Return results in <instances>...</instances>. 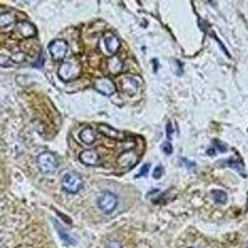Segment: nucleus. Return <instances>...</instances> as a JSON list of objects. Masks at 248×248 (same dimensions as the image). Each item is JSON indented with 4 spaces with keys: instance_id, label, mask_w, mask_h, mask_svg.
<instances>
[{
    "instance_id": "nucleus-1",
    "label": "nucleus",
    "mask_w": 248,
    "mask_h": 248,
    "mask_svg": "<svg viewBox=\"0 0 248 248\" xmlns=\"http://www.w3.org/2000/svg\"><path fill=\"white\" fill-rule=\"evenodd\" d=\"M59 77L63 82H70L76 79L81 74V65L76 59H71L68 61L62 62L59 67Z\"/></svg>"
},
{
    "instance_id": "nucleus-2",
    "label": "nucleus",
    "mask_w": 248,
    "mask_h": 248,
    "mask_svg": "<svg viewBox=\"0 0 248 248\" xmlns=\"http://www.w3.org/2000/svg\"><path fill=\"white\" fill-rule=\"evenodd\" d=\"M37 168L44 174H52L59 169V161L52 153H41L36 159Z\"/></svg>"
},
{
    "instance_id": "nucleus-3",
    "label": "nucleus",
    "mask_w": 248,
    "mask_h": 248,
    "mask_svg": "<svg viewBox=\"0 0 248 248\" xmlns=\"http://www.w3.org/2000/svg\"><path fill=\"white\" fill-rule=\"evenodd\" d=\"M62 189L68 194H77L83 187V180L76 172H67L61 181Z\"/></svg>"
},
{
    "instance_id": "nucleus-4",
    "label": "nucleus",
    "mask_w": 248,
    "mask_h": 248,
    "mask_svg": "<svg viewBox=\"0 0 248 248\" xmlns=\"http://www.w3.org/2000/svg\"><path fill=\"white\" fill-rule=\"evenodd\" d=\"M117 205H118V199H117L116 194H113L112 191H105L97 200V206L99 207V210L107 215L112 214L116 210Z\"/></svg>"
},
{
    "instance_id": "nucleus-5",
    "label": "nucleus",
    "mask_w": 248,
    "mask_h": 248,
    "mask_svg": "<svg viewBox=\"0 0 248 248\" xmlns=\"http://www.w3.org/2000/svg\"><path fill=\"white\" fill-rule=\"evenodd\" d=\"M94 88L103 96H112L117 91L114 82L109 77H99L94 81Z\"/></svg>"
},
{
    "instance_id": "nucleus-6",
    "label": "nucleus",
    "mask_w": 248,
    "mask_h": 248,
    "mask_svg": "<svg viewBox=\"0 0 248 248\" xmlns=\"http://www.w3.org/2000/svg\"><path fill=\"white\" fill-rule=\"evenodd\" d=\"M67 43H66L65 40L61 39L55 40V41H52V43L50 44V46H48L51 56H52L54 60H56V61H60V60H62L66 56V54H67Z\"/></svg>"
},
{
    "instance_id": "nucleus-7",
    "label": "nucleus",
    "mask_w": 248,
    "mask_h": 248,
    "mask_svg": "<svg viewBox=\"0 0 248 248\" xmlns=\"http://www.w3.org/2000/svg\"><path fill=\"white\" fill-rule=\"evenodd\" d=\"M15 32L19 36L29 39V37H34L36 35V28L31 23L24 20V21H19L16 24V26H15Z\"/></svg>"
},
{
    "instance_id": "nucleus-8",
    "label": "nucleus",
    "mask_w": 248,
    "mask_h": 248,
    "mask_svg": "<svg viewBox=\"0 0 248 248\" xmlns=\"http://www.w3.org/2000/svg\"><path fill=\"white\" fill-rule=\"evenodd\" d=\"M122 90L124 92L129 94V96H134L137 92H138V88H139V83H138V79L136 77H132V76H127L124 77L122 79Z\"/></svg>"
},
{
    "instance_id": "nucleus-9",
    "label": "nucleus",
    "mask_w": 248,
    "mask_h": 248,
    "mask_svg": "<svg viewBox=\"0 0 248 248\" xmlns=\"http://www.w3.org/2000/svg\"><path fill=\"white\" fill-rule=\"evenodd\" d=\"M79 161L85 165H90V167H93V165H97L101 161V158H99V154L96 152V150H85L79 154Z\"/></svg>"
},
{
    "instance_id": "nucleus-10",
    "label": "nucleus",
    "mask_w": 248,
    "mask_h": 248,
    "mask_svg": "<svg viewBox=\"0 0 248 248\" xmlns=\"http://www.w3.org/2000/svg\"><path fill=\"white\" fill-rule=\"evenodd\" d=\"M105 46L108 54L114 55L117 51L119 50L121 43H119V39L116 36V35L108 32V34L105 35Z\"/></svg>"
},
{
    "instance_id": "nucleus-11",
    "label": "nucleus",
    "mask_w": 248,
    "mask_h": 248,
    "mask_svg": "<svg viewBox=\"0 0 248 248\" xmlns=\"http://www.w3.org/2000/svg\"><path fill=\"white\" fill-rule=\"evenodd\" d=\"M98 130L102 134H105L106 137H108V138L116 139V140H123V139L125 138V136H124L123 133L114 129V128H112L110 125H107V124H99Z\"/></svg>"
},
{
    "instance_id": "nucleus-12",
    "label": "nucleus",
    "mask_w": 248,
    "mask_h": 248,
    "mask_svg": "<svg viewBox=\"0 0 248 248\" xmlns=\"http://www.w3.org/2000/svg\"><path fill=\"white\" fill-rule=\"evenodd\" d=\"M96 138H97L96 132H94V130H93L91 127H87V128H85V129H82L81 133H79V139L82 140V143L88 144V145H91V144L94 143Z\"/></svg>"
},
{
    "instance_id": "nucleus-13",
    "label": "nucleus",
    "mask_w": 248,
    "mask_h": 248,
    "mask_svg": "<svg viewBox=\"0 0 248 248\" xmlns=\"http://www.w3.org/2000/svg\"><path fill=\"white\" fill-rule=\"evenodd\" d=\"M108 71H109L110 74L117 75L119 74L122 70H123V62L121 61L118 56H112L109 60H108Z\"/></svg>"
},
{
    "instance_id": "nucleus-14",
    "label": "nucleus",
    "mask_w": 248,
    "mask_h": 248,
    "mask_svg": "<svg viewBox=\"0 0 248 248\" xmlns=\"http://www.w3.org/2000/svg\"><path fill=\"white\" fill-rule=\"evenodd\" d=\"M54 226H55V229H56V231L59 232L60 238H61V240L65 242V245H70L71 246V245H75V243H76L75 238H72V237L70 236V233L65 231V229H63L61 225H60V222H57V221H54Z\"/></svg>"
},
{
    "instance_id": "nucleus-15",
    "label": "nucleus",
    "mask_w": 248,
    "mask_h": 248,
    "mask_svg": "<svg viewBox=\"0 0 248 248\" xmlns=\"http://www.w3.org/2000/svg\"><path fill=\"white\" fill-rule=\"evenodd\" d=\"M16 21V16L13 13L5 12L0 14V28H8Z\"/></svg>"
},
{
    "instance_id": "nucleus-16",
    "label": "nucleus",
    "mask_w": 248,
    "mask_h": 248,
    "mask_svg": "<svg viewBox=\"0 0 248 248\" xmlns=\"http://www.w3.org/2000/svg\"><path fill=\"white\" fill-rule=\"evenodd\" d=\"M212 198L217 203H226L227 201V194L222 190H214L212 191Z\"/></svg>"
},
{
    "instance_id": "nucleus-17",
    "label": "nucleus",
    "mask_w": 248,
    "mask_h": 248,
    "mask_svg": "<svg viewBox=\"0 0 248 248\" xmlns=\"http://www.w3.org/2000/svg\"><path fill=\"white\" fill-rule=\"evenodd\" d=\"M13 65L12 59L9 56H5V55H0V66L3 67H9V66Z\"/></svg>"
},
{
    "instance_id": "nucleus-18",
    "label": "nucleus",
    "mask_w": 248,
    "mask_h": 248,
    "mask_svg": "<svg viewBox=\"0 0 248 248\" xmlns=\"http://www.w3.org/2000/svg\"><path fill=\"white\" fill-rule=\"evenodd\" d=\"M227 164H229V167H231V168H233V169L238 170L240 172H243L242 169H241L242 164H241L240 160H234V159H231V160L227 161Z\"/></svg>"
},
{
    "instance_id": "nucleus-19",
    "label": "nucleus",
    "mask_w": 248,
    "mask_h": 248,
    "mask_svg": "<svg viewBox=\"0 0 248 248\" xmlns=\"http://www.w3.org/2000/svg\"><path fill=\"white\" fill-rule=\"evenodd\" d=\"M161 149H163V152L165 153V154L170 155L172 153V145L169 143V141H165V143L161 145Z\"/></svg>"
},
{
    "instance_id": "nucleus-20",
    "label": "nucleus",
    "mask_w": 248,
    "mask_h": 248,
    "mask_svg": "<svg viewBox=\"0 0 248 248\" xmlns=\"http://www.w3.org/2000/svg\"><path fill=\"white\" fill-rule=\"evenodd\" d=\"M163 171H164V169H163V167H161V165L156 167V168H155V170H154V174H153V178L160 179L161 176H163Z\"/></svg>"
},
{
    "instance_id": "nucleus-21",
    "label": "nucleus",
    "mask_w": 248,
    "mask_h": 248,
    "mask_svg": "<svg viewBox=\"0 0 248 248\" xmlns=\"http://www.w3.org/2000/svg\"><path fill=\"white\" fill-rule=\"evenodd\" d=\"M149 169H150V164H145V165H143V168L140 169V171H139V175L137 176V178H140V176L147 175L148 171H149Z\"/></svg>"
},
{
    "instance_id": "nucleus-22",
    "label": "nucleus",
    "mask_w": 248,
    "mask_h": 248,
    "mask_svg": "<svg viewBox=\"0 0 248 248\" xmlns=\"http://www.w3.org/2000/svg\"><path fill=\"white\" fill-rule=\"evenodd\" d=\"M106 248H122L121 243L117 242V241H110V242L107 243Z\"/></svg>"
},
{
    "instance_id": "nucleus-23",
    "label": "nucleus",
    "mask_w": 248,
    "mask_h": 248,
    "mask_svg": "<svg viewBox=\"0 0 248 248\" xmlns=\"http://www.w3.org/2000/svg\"><path fill=\"white\" fill-rule=\"evenodd\" d=\"M172 133H174V130H172V124L169 122V123L167 124V136H168V138L171 139Z\"/></svg>"
},
{
    "instance_id": "nucleus-24",
    "label": "nucleus",
    "mask_w": 248,
    "mask_h": 248,
    "mask_svg": "<svg viewBox=\"0 0 248 248\" xmlns=\"http://www.w3.org/2000/svg\"><path fill=\"white\" fill-rule=\"evenodd\" d=\"M183 160H184V163H186V167L189 168V169H194V168L196 167V165H195V163H192V161H189L187 159H183Z\"/></svg>"
},
{
    "instance_id": "nucleus-25",
    "label": "nucleus",
    "mask_w": 248,
    "mask_h": 248,
    "mask_svg": "<svg viewBox=\"0 0 248 248\" xmlns=\"http://www.w3.org/2000/svg\"><path fill=\"white\" fill-rule=\"evenodd\" d=\"M215 145H216V147L218 148V149H220V152H226V149H227V148L223 147V145H221V144L217 143V141H216V144H215Z\"/></svg>"
},
{
    "instance_id": "nucleus-26",
    "label": "nucleus",
    "mask_w": 248,
    "mask_h": 248,
    "mask_svg": "<svg viewBox=\"0 0 248 248\" xmlns=\"http://www.w3.org/2000/svg\"><path fill=\"white\" fill-rule=\"evenodd\" d=\"M186 248H199V247H186Z\"/></svg>"
}]
</instances>
